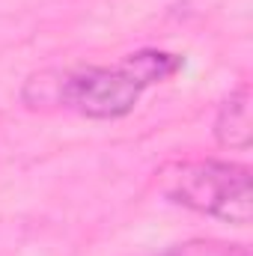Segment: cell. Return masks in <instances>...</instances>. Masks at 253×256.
<instances>
[{"instance_id":"cell-1","label":"cell","mask_w":253,"mask_h":256,"mask_svg":"<svg viewBox=\"0 0 253 256\" xmlns=\"http://www.w3.org/2000/svg\"><path fill=\"white\" fill-rule=\"evenodd\" d=\"M182 68L185 60L179 54L143 48L116 66H78L30 74L21 98L30 110L60 108L86 120H122L140 104L149 86L170 80Z\"/></svg>"},{"instance_id":"cell-2","label":"cell","mask_w":253,"mask_h":256,"mask_svg":"<svg viewBox=\"0 0 253 256\" xmlns=\"http://www.w3.org/2000/svg\"><path fill=\"white\" fill-rule=\"evenodd\" d=\"M161 196L196 214L248 226L253 218L250 167L226 158H185L167 161L155 173Z\"/></svg>"},{"instance_id":"cell-3","label":"cell","mask_w":253,"mask_h":256,"mask_svg":"<svg viewBox=\"0 0 253 256\" xmlns=\"http://www.w3.org/2000/svg\"><path fill=\"white\" fill-rule=\"evenodd\" d=\"M212 134L218 146L248 152L253 143V122H250V84H238L218 108Z\"/></svg>"},{"instance_id":"cell-4","label":"cell","mask_w":253,"mask_h":256,"mask_svg":"<svg viewBox=\"0 0 253 256\" xmlns=\"http://www.w3.org/2000/svg\"><path fill=\"white\" fill-rule=\"evenodd\" d=\"M158 256H250V250L238 242H224V238H188L170 244Z\"/></svg>"}]
</instances>
